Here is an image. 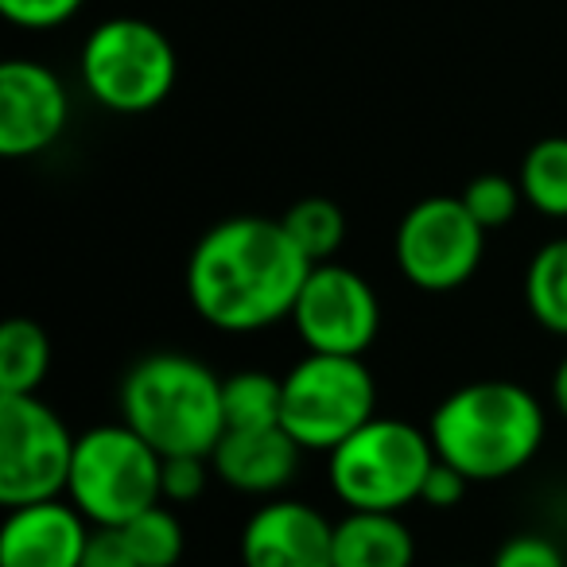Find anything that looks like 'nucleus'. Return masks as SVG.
Masks as SVG:
<instances>
[{"label":"nucleus","mask_w":567,"mask_h":567,"mask_svg":"<svg viewBox=\"0 0 567 567\" xmlns=\"http://www.w3.org/2000/svg\"><path fill=\"white\" fill-rule=\"evenodd\" d=\"M311 260L284 221L237 214L210 226L187 257V300L221 334H257L292 319Z\"/></svg>","instance_id":"1"},{"label":"nucleus","mask_w":567,"mask_h":567,"mask_svg":"<svg viewBox=\"0 0 567 567\" xmlns=\"http://www.w3.org/2000/svg\"><path fill=\"white\" fill-rule=\"evenodd\" d=\"M427 435L435 458L458 466L471 482H502L540 455L548 416L517 381H471L435 404Z\"/></svg>","instance_id":"2"},{"label":"nucleus","mask_w":567,"mask_h":567,"mask_svg":"<svg viewBox=\"0 0 567 567\" xmlns=\"http://www.w3.org/2000/svg\"><path fill=\"white\" fill-rule=\"evenodd\" d=\"M121 420L159 455H214L226 435L221 378L183 350H156L121 378Z\"/></svg>","instance_id":"3"},{"label":"nucleus","mask_w":567,"mask_h":567,"mask_svg":"<svg viewBox=\"0 0 567 567\" xmlns=\"http://www.w3.org/2000/svg\"><path fill=\"white\" fill-rule=\"evenodd\" d=\"M435 447L427 427L396 416H373L327 455V486L347 509L401 513L420 502Z\"/></svg>","instance_id":"4"},{"label":"nucleus","mask_w":567,"mask_h":567,"mask_svg":"<svg viewBox=\"0 0 567 567\" xmlns=\"http://www.w3.org/2000/svg\"><path fill=\"white\" fill-rule=\"evenodd\" d=\"M159 478H164V455L125 420H117L79 435L66 497L90 525L121 528L164 502Z\"/></svg>","instance_id":"5"},{"label":"nucleus","mask_w":567,"mask_h":567,"mask_svg":"<svg viewBox=\"0 0 567 567\" xmlns=\"http://www.w3.org/2000/svg\"><path fill=\"white\" fill-rule=\"evenodd\" d=\"M373 416H378V378L365 358L308 350L284 373L280 427L303 451L331 455Z\"/></svg>","instance_id":"6"},{"label":"nucleus","mask_w":567,"mask_h":567,"mask_svg":"<svg viewBox=\"0 0 567 567\" xmlns=\"http://www.w3.org/2000/svg\"><path fill=\"white\" fill-rule=\"evenodd\" d=\"M79 74L86 94L102 110L136 117L167 102L179 63H175L172 40L156 24L136 17H113L86 35Z\"/></svg>","instance_id":"7"},{"label":"nucleus","mask_w":567,"mask_h":567,"mask_svg":"<svg viewBox=\"0 0 567 567\" xmlns=\"http://www.w3.org/2000/svg\"><path fill=\"white\" fill-rule=\"evenodd\" d=\"M74 443L79 435L40 393L0 396V505L66 497Z\"/></svg>","instance_id":"8"},{"label":"nucleus","mask_w":567,"mask_h":567,"mask_svg":"<svg viewBox=\"0 0 567 567\" xmlns=\"http://www.w3.org/2000/svg\"><path fill=\"white\" fill-rule=\"evenodd\" d=\"M486 257V229L458 195L420 198L393 234V260L420 292H455Z\"/></svg>","instance_id":"9"},{"label":"nucleus","mask_w":567,"mask_h":567,"mask_svg":"<svg viewBox=\"0 0 567 567\" xmlns=\"http://www.w3.org/2000/svg\"><path fill=\"white\" fill-rule=\"evenodd\" d=\"M288 323L311 354L365 358L381 334V300L362 272L323 260L311 265Z\"/></svg>","instance_id":"10"},{"label":"nucleus","mask_w":567,"mask_h":567,"mask_svg":"<svg viewBox=\"0 0 567 567\" xmlns=\"http://www.w3.org/2000/svg\"><path fill=\"white\" fill-rule=\"evenodd\" d=\"M71 125V94L51 66L9 59L0 66V156L32 159Z\"/></svg>","instance_id":"11"},{"label":"nucleus","mask_w":567,"mask_h":567,"mask_svg":"<svg viewBox=\"0 0 567 567\" xmlns=\"http://www.w3.org/2000/svg\"><path fill=\"white\" fill-rule=\"evenodd\" d=\"M241 567H334V520L300 497H268L245 517Z\"/></svg>","instance_id":"12"},{"label":"nucleus","mask_w":567,"mask_h":567,"mask_svg":"<svg viewBox=\"0 0 567 567\" xmlns=\"http://www.w3.org/2000/svg\"><path fill=\"white\" fill-rule=\"evenodd\" d=\"M90 533L71 497L17 505L0 525V567H82Z\"/></svg>","instance_id":"13"},{"label":"nucleus","mask_w":567,"mask_h":567,"mask_svg":"<svg viewBox=\"0 0 567 567\" xmlns=\"http://www.w3.org/2000/svg\"><path fill=\"white\" fill-rule=\"evenodd\" d=\"M303 447L280 424L268 427H226L210 455V466L221 486L245 497H280L300 474Z\"/></svg>","instance_id":"14"},{"label":"nucleus","mask_w":567,"mask_h":567,"mask_svg":"<svg viewBox=\"0 0 567 567\" xmlns=\"http://www.w3.org/2000/svg\"><path fill=\"white\" fill-rule=\"evenodd\" d=\"M416 536L401 513L347 509L334 520V567H412Z\"/></svg>","instance_id":"15"},{"label":"nucleus","mask_w":567,"mask_h":567,"mask_svg":"<svg viewBox=\"0 0 567 567\" xmlns=\"http://www.w3.org/2000/svg\"><path fill=\"white\" fill-rule=\"evenodd\" d=\"M51 339L35 319H9L0 327V396H32L48 381Z\"/></svg>","instance_id":"16"},{"label":"nucleus","mask_w":567,"mask_h":567,"mask_svg":"<svg viewBox=\"0 0 567 567\" xmlns=\"http://www.w3.org/2000/svg\"><path fill=\"white\" fill-rule=\"evenodd\" d=\"M528 316L556 339H567V237L540 245L525 268Z\"/></svg>","instance_id":"17"},{"label":"nucleus","mask_w":567,"mask_h":567,"mask_svg":"<svg viewBox=\"0 0 567 567\" xmlns=\"http://www.w3.org/2000/svg\"><path fill=\"white\" fill-rule=\"evenodd\" d=\"M525 203L544 218H567V136H544L517 167Z\"/></svg>","instance_id":"18"},{"label":"nucleus","mask_w":567,"mask_h":567,"mask_svg":"<svg viewBox=\"0 0 567 567\" xmlns=\"http://www.w3.org/2000/svg\"><path fill=\"white\" fill-rule=\"evenodd\" d=\"M284 229L296 241V249L311 260V265H323V260H334V252L347 241V214L334 198L311 195L300 198V203L288 206L284 214Z\"/></svg>","instance_id":"19"},{"label":"nucleus","mask_w":567,"mask_h":567,"mask_svg":"<svg viewBox=\"0 0 567 567\" xmlns=\"http://www.w3.org/2000/svg\"><path fill=\"white\" fill-rule=\"evenodd\" d=\"M284 378L265 370H237L221 378V409L226 427H268L280 424Z\"/></svg>","instance_id":"20"},{"label":"nucleus","mask_w":567,"mask_h":567,"mask_svg":"<svg viewBox=\"0 0 567 567\" xmlns=\"http://www.w3.org/2000/svg\"><path fill=\"white\" fill-rule=\"evenodd\" d=\"M128 548H133L141 567H179L183 551H187V528H183L179 513L167 509V502L144 509L128 525H121Z\"/></svg>","instance_id":"21"},{"label":"nucleus","mask_w":567,"mask_h":567,"mask_svg":"<svg viewBox=\"0 0 567 567\" xmlns=\"http://www.w3.org/2000/svg\"><path fill=\"white\" fill-rule=\"evenodd\" d=\"M458 198H463L466 210L478 218V226L486 229V234H489V229L509 226V221L517 218L520 203H525V195H520V183L509 179V175H497V172L474 175Z\"/></svg>","instance_id":"22"},{"label":"nucleus","mask_w":567,"mask_h":567,"mask_svg":"<svg viewBox=\"0 0 567 567\" xmlns=\"http://www.w3.org/2000/svg\"><path fill=\"white\" fill-rule=\"evenodd\" d=\"M210 458L206 455H164V502L172 505H190L195 497H203L206 482H210Z\"/></svg>","instance_id":"23"},{"label":"nucleus","mask_w":567,"mask_h":567,"mask_svg":"<svg viewBox=\"0 0 567 567\" xmlns=\"http://www.w3.org/2000/svg\"><path fill=\"white\" fill-rule=\"evenodd\" d=\"M489 567H567V556L551 536L544 533H513L494 551Z\"/></svg>","instance_id":"24"},{"label":"nucleus","mask_w":567,"mask_h":567,"mask_svg":"<svg viewBox=\"0 0 567 567\" xmlns=\"http://www.w3.org/2000/svg\"><path fill=\"white\" fill-rule=\"evenodd\" d=\"M82 4L86 0H0V12L9 24L28 28V32H51L79 17Z\"/></svg>","instance_id":"25"},{"label":"nucleus","mask_w":567,"mask_h":567,"mask_svg":"<svg viewBox=\"0 0 567 567\" xmlns=\"http://www.w3.org/2000/svg\"><path fill=\"white\" fill-rule=\"evenodd\" d=\"M466 489H471V478H466L458 466L435 458V466L424 478V489H420V502L432 505V509H455V505L466 497Z\"/></svg>","instance_id":"26"},{"label":"nucleus","mask_w":567,"mask_h":567,"mask_svg":"<svg viewBox=\"0 0 567 567\" xmlns=\"http://www.w3.org/2000/svg\"><path fill=\"white\" fill-rule=\"evenodd\" d=\"M82 567H141L128 548L125 533L121 528H102L94 525L86 540V551H82Z\"/></svg>","instance_id":"27"},{"label":"nucleus","mask_w":567,"mask_h":567,"mask_svg":"<svg viewBox=\"0 0 567 567\" xmlns=\"http://www.w3.org/2000/svg\"><path fill=\"white\" fill-rule=\"evenodd\" d=\"M551 404H556V412L567 420V354L559 358L556 373H551Z\"/></svg>","instance_id":"28"},{"label":"nucleus","mask_w":567,"mask_h":567,"mask_svg":"<svg viewBox=\"0 0 567 567\" xmlns=\"http://www.w3.org/2000/svg\"><path fill=\"white\" fill-rule=\"evenodd\" d=\"M451 567H474V564H451Z\"/></svg>","instance_id":"29"}]
</instances>
